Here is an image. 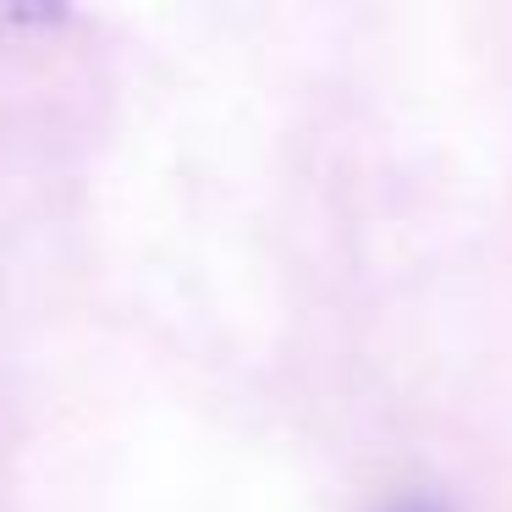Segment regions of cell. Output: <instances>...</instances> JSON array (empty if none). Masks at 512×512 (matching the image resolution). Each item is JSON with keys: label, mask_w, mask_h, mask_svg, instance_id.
Segmentation results:
<instances>
[{"label": "cell", "mask_w": 512, "mask_h": 512, "mask_svg": "<svg viewBox=\"0 0 512 512\" xmlns=\"http://www.w3.org/2000/svg\"><path fill=\"white\" fill-rule=\"evenodd\" d=\"M397 512H446V507H435V501H402Z\"/></svg>", "instance_id": "1"}]
</instances>
